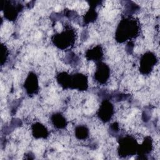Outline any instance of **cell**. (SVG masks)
I'll return each instance as SVG.
<instances>
[{
    "mask_svg": "<svg viewBox=\"0 0 160 160\" xmlns=\"http://www.w3.org/2000/svg\"><path fill=\"white\" fill-rule=\"evenodd\" d=\"M88 88V76L81 73L71 74L69 89L79 91H86Z\"/></svg>",
    "mask_w": 160,
    "mask_h": 160,
    "instance_id": "6",
    "label": "cell"
},
{
    "mask_svg": "<svg viewBox=\"0 0 160 160\" xmlns=\"http://www.w3.org/2000/svg\"><path fill=\"white\" fill-rule=\"evenodd\" d=\"M110 76V69L106 63L100 61L96 62V68L94 74L96 81L101 84H106Z\"/></svg>",
    "mask_w": 160,
    "mask_h": 160,
    "instance_id": "7",
    "label": "cell"
},
{
    "mask_svg": "<svg viewBox=\"0 0 160 160\" xmlns=\"http://www.w3.org/2000/svg\"><path fill=\"white\" fill-rule=\"evenodd\" d=\"M127 5L128 6L126 8V11H127L129 16H130L131 14L134 13L139 8V7L137 4H134L132 1H129L128 4Z\"/></svg>",
    "mask_w": 160,
    "mask_h": 160,
    "instance_id": "17",
    "label": "cell"
},
{
    "mask_svg": "<svg viewBox=\"0 0 160 160\" xmlns=\"http://www.w3.org/2000/svg\"><path fill=\"white\" fill-rule=\"evenodd\" d=\"M71 74L66 72H61L58 74L56 79L58 84L64 89H69Z\"/></svg>",
    "mask_w": 160,
    "mask_h": 160,
    "instance_id": "15",
    "label": "cell"
},
{
    "mask_svg": "<svg viewBox=\"0 0 160 160\" xmlns=\"http://www.w3.org/2000/svg\"><path fill=\"white\" fill-rule=\"evenodd\" d=\"M24 88L28 95H33L38 93L39 90L38 79L33 72H29L24 83Z\"/></svg>",
    "mask_w": 160,
    "mask_h": 160,
    "instance_id": "9",
    "label": "cell"
},
{
    "mask_svg": "<svg viewBox=\"0 0 160 160\" xmlns=\"http://www.w3.org/2000/svg\"><path fill=\"white\" fill-rule=\"evenodd\" d=\"M118 154L122 157L130 156L137 152L138 144L131 136L128 135L121 137L119 139Z\"/></svg>",
    "mask_w": 160,
    "mask_h": 160,
    "instance_id": "3",
    "label": "cell"
},
{
    "mask_svg": "<svg viewBox=\"0 0 160 160\" xmlns=\"http://www.w3.org/2000/svg\"><path fill=\"white\" fill-rule=\"evenodd\" d=\"M139 21L132 16L122 18L116 31L115 38L118 42L122 43L132 38H136L139 33Z\"/></svg>",
    "mask_w": 160,
    "mask_h": 160,
    "instance_id": "1",
    "label": "cell"
},
{
    "mask_svg": "<svg viewBox=\"0 0 160 160\" xmlns=\"http://www.w3.org/2000/svg\"><path fill=\"white\" fill-rule=\"evenodd\" d=\"M8 56V50L6 48V46L4 44H1V64L2 66L6 61L7 58Z\"/></svg>",
    "mask_w": 160,
    "mask_h": 160,
    "instance_id": "18",
    "label": "cell"
},
{
    "mask_svg": "<svg viewBox=\"0 0 160 160\" xmlns=\"http://www.w3.org/2000/svg\"><path fill=\"white\" fill-rule=\"evenodd\" d=\"M31 130L32 134L36 139H46L49 136V132L47 128L40 122L34 123L31 126Z\"/></svg>",
    "mask_w": 160,
    "mask_h": 160,
    "instance_id": "11",
    "label": "cell"
},
{
    "mask_svg": "<svg viewBox=\"0 0 160 160\" xmlns=\"http://www.w3.org/2000/svg\"><path fill=\"white\" fill-rule=\"evenodd\" d=\"M86 58L89 61H94L96 62L102 61L103 58V50L100 45H97L86 52Z\"/></svg>",
    "mask_w": 160,
    "mask_h": 160,
    "instance_id": "10",
    "label": "cell"
},
{
    "mask_svg": "<svg viewBox=\"0 0 160 160\" xmlns=\"http://www.w3.org/2000/svg\"><path fill=\"white\" fill-rule=\"evenodd\" d=\"M158 62L156 55L150 51L146 52L141 57L139 61V71L142 74L148 75L153 70Z\"/></svg>",
    "mask_w": 160,
    "mask_h": 160,
    "instance_id": "5",
    "label": "cell"
},
{
    "mask_svg": "<svg viewBox=\"0 0 160 160\" xmlns=\"http://www.w3.org/2000/svg\"><path fill=\"white\" fill-rule=\"evenodd\" d=\"M76 40L74 29L69 25H66L61 32L52 37V41L55 46L61 49H65L72 46Z\"/></svg>",
    "mask_w": 160,
    "mask_h": 160,
    "instance_id": "2",
    "label": "cell"
},
{
    "mask_svg": "<svg viewBox=\"0 0 160 160\" xmlns=\"http://www.w3.org/2000/svg\"><path fill=\"white\" fill-rule=\"evenodd\" d=\"M51 122L57 129H64L68 124L65 117L60 112L54 113L51 117Z\"/></svg>",
    "mask_w": 160,
    "mask_h": 160,
    "instance_id": "14",
    "label": "cell"
},
{
    "mask_svg": "<svg viewBox=\"0 0 160 160\" xmlns=\"http://www.w3.org/2000/svg\"><path fill=\"white\" fill-rule=\"evenodd\" d=\"M22 9L23 6L19 1H4L2 2L1 10L4 12V18L9 21H14Z\"/></svg>",
    "mask_w": 160,
    "mask_h": 160,
    "instance_id": "4",
    "label": "cell"
},
{
    "mask_svg": "<svg viewBox=\"0 0 160 160\" xmlns=\"http://www.w3.org/2000/svg\"><path fill=\"white\" fill-rule=\"evenodd\" d=\"M89 2L90 4L91 8L86 13L84 17V22L85 24H89L90 22H92L97 19L98 13L96 11L95 8L99 3L101 2V1H90Z\"/></svg>",
    "mask_w": 160,
    "mask_h": 160,
    "instance_id": "12",
    "label": "cell"
},
{
    "mask_svg": "<svg viewBox=\"0 0 160 160\" xmlns=\"http://www.w3.org/2000/svg\"><path fill=\"white\" fill-rule=\"evenodd\" d=\"M153 148L152 139L150 136H146L141 144L138 145L137 153L138 155H146L149 154Z\"/></svg>",
    "mask_w": 160,
    "mask_h": 160,
    "instance_id": "13",
    "label": "cell"
},
{
    "mask_svg": "<svg viewBox=\"0 0 160 160\" xmlns=\"http://www.w3.org/2000/svg\"><path fill=\"white\" fill-rule=\"evenodd\" d=\"M114 114L113 104L108 99L102 101L98 111V116L103 122H107L111 120Z\"/></svg>",
    "mask_w": 160,
    "mask_h": 160,
    "instance_id": "8",
    "label": "cell"
},
{
    "mask_svg": "<svg viewBox=\"0 0 160 160\" xmlns=\"http://www.w3.org/2000/svg\"><path fill=\"white\" fill-rule=\"evenodd\" d=\"M75 136L78 139L84 140L89 136V129L84 125H79L75 128Z\"/></svg>",
    "mask_w": 160,
    "mask_h": 160,
    "instance_id": "16",
    "label": "cell"
}]
</instances>
